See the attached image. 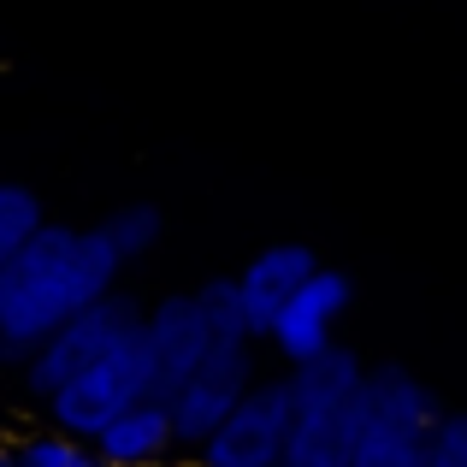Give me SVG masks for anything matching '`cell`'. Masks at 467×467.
<instances>
[{
  "label": "cell",
  "mask_w": 467,
  "mask_h": 467,
  "mask_svg": "<svg viewBox=\"0 0 467 467\" xmlns=\"http://www.w3.org/2000/svg\"><path fill=\"white\" fill-rule=\"evenodd\" d=\"M95 456L107 467H142V462H160L171 456V444H178V432H171V409L166 397H142L130 402L125 414H113V420L101 426V432L89 438Z\"/></svg>",
  "instance_id": "cell-11"
},
{
  "label": "cell",
  "mask_w": 467,
  "mask_h": 467,
  "mask_svg": "<svg viewBox=\"0 0 467 467\" xmlns=\"http://www.w3.org/2000/svg\"><path fill=\"white\" fill-rule=\"evenodd\" d=\"M319 266V254L308 243H273V249H261L249 266L237 273V296H243V319H249V337L266 343V326H273V314L290 302V290L302 285Z\"/></svg>",
  "instance_id": "cell-10"
},
{
  "label": "cell",
  "mask_w": 467,
  "mask_h": 467,
  "mask_svg": "<svg viewBox=\"0 0 467 467\" xmlns=\"http://www.w3.org/2000/svg\"><path fill=\"white\" fill-rule=\"evenodd\" d=\"M142 326V308L130 296H119V290H107V296H95L89 308H78L66 319V326H54L42 343L30 349V361H24V385H30V397H47V390H59L71 373H83V367L95 361V355H107L125 331Z\"/></svg>",
  "instance_id": "cell-5"
},
{
  "label": "cell",
  "mask_w": 467,
  "mask_h": 467,
  "mask_svg": "<svg viewBox=\"0 0 467 467\" xmlns=\"http://www.w3.org/2000/svg\"><path fill=\"white\" fill-rule=\"evenodd\" d=\"M349 296H355V290H349V278H343L337 266H314V273L290 290L285 308L273 314L266 343H273L290 367L308 361V355H319L326 343H337V319L349 314Z\"/></svg>",
  "instance_id": "cell-8"
},
{
  "label": "cell",
  "mask_w": 467,
  "mask_h": 467,
  "mask_svg": "<svg viewBox=\"0 0 467 467\" xmlns=\"http://www.w3.org/2000/svg\"><path fill=\"white\" fill-rule=\"evenodd\" d=\"M142 343H149L154 361V397H171L202 367V355L213 349V326H207L195 290L190 296H160L154 308H142Z\"/></svg>",
  "instance_id": "cell-9"
},
{
  "label": "cell",
  "mask_w": 467,
  "mask_h": 467,
  "mask_svg": "<svg viewBox=\"0 0 467 467\" xmlns=\"http://www.w3.org/2000/svg\"><path fill=\"white\" fill-rule=\"evenodd\" d=\"M285 385H290V432L278 467H349L367 402V361L343 343H326L319 355L290 367Z\"/></svg>",
  "instance_id": "cell-2"
},
{
  "label": "cell",
  "mask_w": 467,
  "mask_h": 467,
  "mask_svg": "<svg viewBox=\"0 0 467 467\" xmlns=\"http://www.w3.org/2000/svg\"><path fill=\"white\" fill-rule=\"evenodd\" d=\"M119 273L125 261L101 237V225L78 231L42 219V231L0 266V361L24 367L54 326H66L95 296L119 290Z\"/></svg>",
  "instance_id": "cell-1"
},
{
  "label": "cell",
  "mask_w": 467,
  "mask_h": 467,
  "mask_svg": "<svg viewBox=\"0 0 467 467\" xmlns=\"http://www.w3.org/2000/svg\"><path fill=\"white\" fill-rule=\"evenodd\" d=\"M195 302H202L207 326H213V343H254L249 337V319H243L237 278H207V285L195 290Z\"/></svg>",
  "instance_id": "cell-15"
},
{
  "label": "cell",
  "mask_w": 467,
  "mask_h": 467,
  "mask_svg": "<svg viewBox=\"0 0 467 467\" xmlns=\"http://www.w3.org/2000/svg\"><path fill=\"white\" fill-rule=\"evenodd\" d=\"M101 237L113 243V254L130 266V261H142V254L166 237V219H160L154 202H125V207H113V213L101 219Z\"/></svg>",
  "instance_id": "cell-12"
},
{
  "label": "cell",
  "mask_w": 467,
  "mask_h": 467,
  "mask_svg": "<svg viewBox=\"0 0 467 467\" xmlns=\"http://www.w3.org/2000/svg\"><path fill=\"white\" fill-rule=\"evenodd\" d=\"M154 397V361H149V343H142V326L125 331L107 355H95L83 373H71L59 390H47V414H54L59 432L71 438H95L113 414H125L130 402Z\"/></svg>",
  "instance_id": "cell-4"
},
{
  "label": "cell",
  "mask_w": 467,
  "mask_h": 467,
  "mask_svg": "<svg viewBox=\"0 0 467 467\" xmlns=\"http://www.w3.org/2000/svg\"><path fill=\"white\" fill-rule=\"evenodd\" d=\"M438 414H444V402L409 367L397 361L367 367V402H361V432H355L349 467H426Z\"/></svg>",
  "instance_id": "cell-3"
},
{
  "label": "cell",
  "mask_w": 467,
  "mask_h": 467,
  "mask_svg": "<svg viewBox=\"0 0 467 467\" xmlns=\"http://www.w3.org/2000/svg\"><path fill=\"white\" fill-rule=\"evenodd\" d=\"M254 379H261V373H254V343H213V349L202 355V367H195V373L166 397L178 444L195 450L231 414V402H237Z\"/></svg>",
  "instance_id": "cell-7"
},
{
  "label": "cell",
  "mask_w": 467,
  "mask_h": 467,
  "mask_svg": "<svg viewBox=\"0 0 467 467\" xmlns=\"http://www.w3.org/2000/svg\"><path fill=\"white\" fill-rule=\"evenodd\" d=\"M290 432V385L285 379H254L231 414L195 444L202 467H278Z\"/></svg>",
  "instance_id": "cell-6"
},
{
  "label": "cell",
  "mask_w": 467,
  "mask_h": 467,
  "mask_svg": "<svg viewBox=\"0 0 467 467\" xmlns=\"http://www.w3.org/2000/svg\"><path fill=\"white\" fill-rule=\"evenodd\" d=\"M0 467H12V450H0Z\"/></svg>",
  "instance_id": "cell-18"
},
{
  "label": "cell",
  "mask_w": 467,
  "mask_h": 467,
  "mask_svg": "<svg viewBox=\"0 0 467 467\" xmlns=\"http://www.w3.org/2000/svg\"><path fill=\"white\" fill-rule=\"evenodd\" d=\"M142 467H190V462H166V456H160V462H142Z\"/></svg>",
  "instance_id": "cell-17"
},
{
  "label": "cell",
  "mask_w": 467,
  "mask_h": 467,
  "mask_svg": "<svg viewBox=\"0 0 467 467\" xmlns=\"http://www.w3.org/2000/svg\"><path fill=\"white\" fill-rule=\"evenodd\" d=\"M12 467H107L95 456L89 438H71V432H42V438H24L18 450H12Z\"/></svg>",
  "instance_id": "cell-13"
},
{
  "label": "cell",
  "mask_w": 467,
  "mask_h": 467,
  "mask_svg": "<svg viewBox=\"0 0 467 467\" xmlns=\"http://www.w3.org/2000/svg\"><path fill=\"white\" fill-rule=\"evenodd\" d=\"M426 467H467V414H438L432 444H426Z\"/></svg>",
  "instance_id": "cell-16"
},
{
  "label": "cell",
  "mask_w": 467,
  "mask_h": 467,
  "mask_svg": "<svg viewBox=\"0 0 467 467\" xmlns=\"http://www.w3.org/2000/svg\"><path fill=\"white\" fill-rule=\"evenodd\" d=\"M42 231V202L24 183H0V266L24 249V243Z\"/></svg>",
  "instance_id": "cell-14"
}]
</instances>
